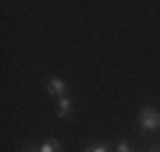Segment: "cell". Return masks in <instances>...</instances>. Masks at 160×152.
I'll return each instance as SVG.
<instances>
[{
  "instance_id": "obj_1",
  "label": "cell",
  "mask_w": 160,
  "mask_h": 152,
  "mask_svg": "<svg viewBox=\"0 0 160 152\" xmlns=\"http://www.w3.org/2000/svg\"><path fill=\"white\" fill-rule=\"evenodd\" d=\"M137 124L145 132H158L160 129V112L155 107H142L137 114Z\"/></svg>"
},
{
  "instance_id": "obj_2",
  "label": "cell",
  "mask_w": 160,
  "mask_h": 152,
  "mask_svg": "<svg viewBox=\"0 0 160 152\" xmlns=\"http://www.w3.org/2000/svg\"><path fill=\"white\" fill-rule=\"evenodd\" d=\"M48 94L51 97H66V81L61 79V76H51L48 79Z\"/></svg>"
},
{
  "instance_id": "obj_3",
  "label": "cell",
  "mask_w": 160,
  "mask_h": 152,
  "mask_svg": "<svg viewBox=\"0 0 160 152\" xmlns=\"http://www.w3.org/2000/svg\"><path fill=\"white\" fill-rule=\"evenodd\" d=\"M74 112V102H71V97H61L58 99V104H56V117H69V114Z\"/></svg>"
},
{
  "instance_id": "obj_4",
  "label": "cell",
  "mask_w": 160,
  "mask_h": 152,
  "mask_svg": "<svg viewBox=\"0 0 160 152\" xmlns=\"http://www.w3.org/2000/svg\"><path fill=\"white\" fill-rule=\"evenodd\" d=\"M41 152H61V142H58L56 137H48V140H43L41 142V147H38Z\"/></svg>"
},
{
  "instance_id": "obj_5",
  "label": "cell",
  "mask_w": 160,
  "mask_h": 152,
  "mask_svg": "<svg viewBox=\"0 0 160 152\" xmlns=\"http://www.w3.org/2000/svg\"><path fill=\"white\" fill-rule=\"evenodd\" d=\"M84 152H109V147H107L104 142H92V145H87Z\"/></svg>"
},
{
  "instance_id": "obj_6",
  "label": "cell",
  "mask_w": 160,
  "mask_h": 152,
  "mask_svg": "<svg viewBox=\"0 0 160 152\" xmlns=\"http://www.w3.org/2000/svg\"><path fill=\"white\" fill-rule=\"evenodd\" d=\"M117 152H132V147H130V142H117Z\"/></svg>"
},
{
  "instance_id": "obj_7",
  "label": "cell",
  "mask_w": 160,
  "mask_h": 152,
  "mask_svg": "<svg viewBox=\"0 0 160 152\" xmlns=\"http://www.w3.org/2000/svg\"><path fill=\"white\" fill-rule=\"evenodd\" d=\"M21 152H41V150H38V147H33V145H26Z\"/></svg>"
}]
</instances>
